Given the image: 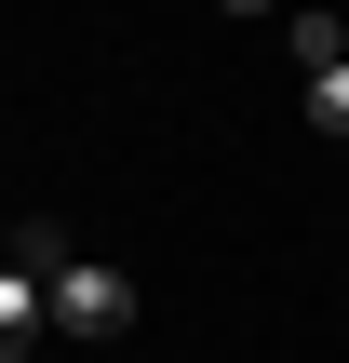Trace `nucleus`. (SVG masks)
I'll return each instance as SVG.
<instances>
[{"label":"nucleus","mask_w":349,"mask_h":363,"mask_svg":"<svg viewBox=\"0 0 349 363\" xmlns=\"http://www.w3.org/2000/svg\"><path fill=\"white\" fill-rule=\"evenodd\" d=\"M40 296H54V337H121V323H135V283H121V269H94V256H67Z\"/></svg>","instance_id":"f257e3e1"},{"label":"nucleus","mask_w":349,"mask_h":363,"mask_svg":"<svg viewBox=\"0 0 349 363\" xmlns=\"http://www.w3.org/2000/svg\"><path fill=\"white\" fill-rule=\"evenodd\" d=\"M40 337H54V296H40V269H13V256H0V363H27Z\"/></svg>","instance_id":"f03ea898"},{"label":"nucleus","mask_w":349,"mask_h":363,"mask_svg":"<svg viewBox=\"0 0 349 363\" xmlns=\"http://www.w3.org/2000/svg\"><path fill=\"white\" fill-rule=\"evenodd\" d=\"M296 67H309V81L349 67V27H336V13H296Z\"/></svg>","instance_id":"7ed1b4c3"},{"label":"nucleus","mask_w":349,"mask_h":363,"mask_svg":"<svg viewBox=\"0 0 349 363\" xmlns=\"http://www.w3.org/2000/svg\"><path fill=\"white\" fill-rule=\"evenodd\" d=\"M309 121H323V135L349 148V67H323V81H309Z\"/></svg>","instance_id":"20e7f679"}]
</instances>
